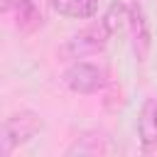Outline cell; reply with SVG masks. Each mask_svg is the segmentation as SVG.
I'll use <instances>...</instances> for the list:
<instances>
[{
  "label": "cell",
  "instance_id": "obj_1",
  "mask_svg": "<svg viewBox=\"0 0 157 157\" xmlns=\"http://www.w3.org/2000/svg\"><path fill=\"white\" fill-rule=\"evenodd\" d=\"M42 128H44V120L37 110L22 108V110L10 113L2 120V130H0V155L10 157L15 150L32 142L34 135L42 132Z\"/></svg>",
  "mask_w": 157,
  "mask_h": 157
},
{
  "label": "cell",
  "instance_id": "obj_2",
  "mask_svg": "<svg viewBox=\"0 0 157 157\" xmlns=\"http://www.w3.org/2000/svg\"><path fill=\"white\" fill-rule=\"evenodd\" d=\"M64 86L71 91V93H81V96H91V93H98L103 91L108 83H110V74L105 66L101 64H93V61H74L64 76H61Z\"/></svg>",
  "mask_w": 157,
  "mask_h": 157
},
{
  "label": "cell",
  "instance_id": "obj_3",
  "mask_svg": "<svg viewBox=\"0 0 157 157\" xmlns=\"http://www.w3.org/2000/svg\"><path fill=\"white\" fill-rule=\"evenodd\" d=\"M110 37H113V34H110V32L105 29V25L98 20L96 25H88V27H83L81 32H76L74 37H69L66 44L59 49V54H61L64 59H86V56H91V54L103 52Z\"/></svg>",
  "mask_w": 157,
  "mask_h": 157
},
{
  "label": "cell",
  "instance_id": "obj_4",
  "mask_svg": "<svg viewBox=\"0 0 157 157\" xmlns=\"http://www.w3.org/2000/svg\"><path fill=\"white\" fill-rule=\"evenodd\" d=\"M128 32H130V44H132L135 59L147 61L150 49H152V27H150L147 12L140 0H132L128 5Z\"/></svg>",
  "mask_w": 157,
  "mask_h": 157
},
{
  "label": "cell",
  "instance_id": "obj_5",
  "mask_svg": "<svg viewBox=\"0 0 157 157\" xmlns=\"http://www.w3.org/2000/svg\"><path fill=\"white\" fill-rule=\"evenodd\" d=\"M47 7H52V0H15L12 17H15L17 32L34 34L47 20Z\"/></svg>",
  "mask_w": 157,
  "mask_h": 157
},
{
  "label": "cell",
  "instance_id": "obj_6",
  "mask_svg": "<svg viewBox=\"0 0 157 157\" xmlns=\"http://www.w3.org/2000/svg\"><path fill=\"white\" fill-rule=\"evenodd\" d=\"M137 137H140V150L145 155L157 152V96H150L140 105Z\"/></svg>",
  "mask_w": 157,
  "mask_h": 157
},
{
  "label": "cell",
  "instance_id": "obj_7",
  "mask_svg": "<svg viewBox=\"0 0 157 157\" xmlns=\"http://www.w3.org/2000/svg\"><path fill=\"white\" fill-rule=\"evenodd\" d=\"M52 10L71 20H91L98 12V0H52Z\"/></svg>",
  "mask_w": 157,
  "mask_h": 157
},
{
  "label": "cell",
  "instance_id": "obj_8",
  "mask_svg": "<svg viewBox=\"0 0 157 157\" xmlns=\"http://www.w3.org/2000/svg\"><path fill=\"white\" fill-rule=\"evenodd\" d=\"M101 22L105 25V29H108L110 34H115L123 25H128V5H125V2H120V0L110 2V5H108V10L103 12Z\"/></svg>",
  "mask_w": 157,
  "mask_h": 157
},
{
  "label": "cell",
  "instance_id": "obj_9",
  "mask_svg": "<svg viewBox=\"0 0 157 157\" xmlns=\"http://www.w3.org/2000/svg\"><path fill=\"white\" fill-rule=\"evenodd\" d=\"M101 140L105 137H78L69 150L66 155H101V152H108V145H101Z\"/></svg>",
  "mask_w": 157,
  "mask_h": 157
}]
</instances>
